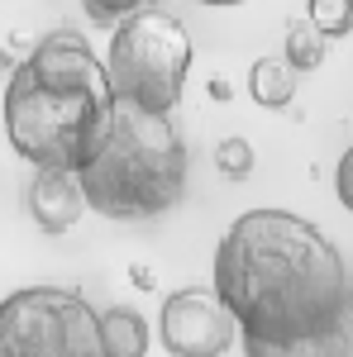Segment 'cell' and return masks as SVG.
Masks as SVG:
<instances>
[{"label":"cell","instance_id":"obj_5","mask_svg":"<svg viewBox=\"0 0 353 357\" xmlns=\"http://www.w3.org/2000/svg\"><path fill=\"white\" fill-rule=\"evenodd\" d=\"M0 357H110L101 310L62 286H24L0 301Z\"/></svg>","mask_w":353,"mask_h":357},{"label":"cell","instance_id":"obj_2","mask_svg":"<svg viewBox=\"0 0 353 357\" xmlns=\"http://www.w3.org/2000/svg\"><path fill=\"white\" fill-rule=\"evenodd\" d=\"M115 91L82 33L53 29L15 67L5 91V138L34 172H77L101 158L115 129Z\"/></svg>","mask_w":353,"mask_h":357},{"label":"cell","instance_id":"obj_7","mask_svg":"<svg viewBox=\"0 0 353 357\" xmlns=\"http://www.w3.org/2000/svg\"><path fill=\"white\" fill-rule=\"evenodd\" d=\"M86 195H82V176L77 172H34L29 181V215L43 234H67L82 220Z\"/></svg>","mask_w":353,"mask_h":357},{"label":"cell","instance_id":"obj_8","mask_svg":"<svg viewBox=\"0 0 353 357\" xmlns=\"http://www.w3.org/2000/svg\"><path fill=\"white\" fill-rule=\"evenodd\" d=\"M248 96H253L263 110L291 105V96H296V72H291V62H287V57H258L253 72H248Z\"/></svg>","mask_w":353,"mask_h":357},{"label":"cell","instance_id":"obj_10","mask_svg":"<svg viewBox=\"0 0 353 357\" xmlns=\"http://www.w3.org/2000/svg\"><path fill=\"white\" fill-rule=\"evenodd\" d=\"M244 343V357H353V324L325 333V338H305V343Z\"/></svg>","mask_w":353,"mask_h":357},{"label":"cell","instance_id":"obj_9","mask_svg":"<svg viewBox=\"0 0 353 357\" xmlns=\"http://www.w3.org/2000/svg\"><path fill=\"white\" fill-rule=\"evenodd\" d=\"M101 338H106V353L110 357H143L148 353V324H143V314L129 310V305H115L101 314Z\"/></svg>","mask_w":353,"mask_h":357},{"label":"cell","instance_id":"obj_11","mask_svg":"<svg viewBox=\"0 0 353 357\" xmlns=\"http://www.w3.org/2000/svg\"><path fill=\"white\" fill-rule=\"evenodd\" d=\"M287 62H291V72H315L320 62H325V38L315 33L310 20H291L287 24Z\"/></svg>","mask_w":353,"mask_h":357},{"label":"cell","instance_id":"obj_1","mask_svg":"<svg viewBox=\"0 0 353 357\" xmlns=\"http://www.w3.org/2000/svg\"><path fill=\"white\" fill-rule=\"evenodd\" d=\"M215 296L248 343H305L353 324L339 248L287 210H248L224 229Z\"/></svg>","mask_w":353,"mask_h":357},{"label":"cell","instance_id":"obj_6","mask_svg":"<svg viewBox=\"0 0 353 357\" xmlns=\"http://www.w3.org/2000/svg\"><path fill=\"white\" fill-rule=\"evenodd\" d=\"M158 333H163V348L172 357H219L229 353L239 329H234V319L219 305L215 291L187 286V291H172L163 301Z\"/></svg>","mask_w":353,"mask_h":357},{"label":"cell","instance_id":"obj_13","mask_svg":"<svg viewBox=\"0 0 353 357\" xmlns=\"http://www.w3.org/2000/svg\"><path fill=\"white\" fill-rule=\"evenodd\" d=\"M215 167L229 176V181H239L253 172V148H248V138H224L215 148Z\"/></svg>","mask_w":353,"mask_h":357},{"label":"cell","instance_id":"obj_12","mask_svg":"<svg viewBox=\"0 0 353 357\" xmlns=\"http://www.w3.org/2000/svg\"><path fill=\"white\" fill-rule=\"evenodd\" d=\"M305 20L315 24L320 38H344L353 29V0H339V5H325V0H310V10H305Z\"/></svg>","mask_w":353,"mask_h":357},{"label":"cell","instance_id":"obj_3","mask_svg":"<svg viewBox=\"0 0 353 357\" xmlns=\"http://www.w3.org/2000/svg\"><path fill=\"white\" fill-rule=\"evenodd\" d=\"M187 191V148L167 114L115 110L101 158L82 172L86 205L106 220H158Z\"/></svg>","mask_w":353,"mask_h":357},{"label":"cell","instance_id":"obj_14","mask_svg":"<svg viewBox=\"0 0 353 357\" xmlns=\"http://www.w3.org/2000/svg\"><path fill=\"white\" fill-rule=\"evenodd\" d=\"M334 191H339V205L353 215V148L339 158V172H334Z\"/></svg>","mask_w":353,"mask_h":357},{"label":"cell","instance_id":"obj_4","mask_svg":"<svg viewBox=\"0 0 353 357\" xmlns=\"http://www.w3.org/2000/svg\"><path fill=\"white\" fill-rule=\"evenodd\" d=\"M191 72V38L177 15L158 5H138L124 24L110 33L106 77L120 105L148 114H167L182 100Z\"/></svg>","mask_w":353,"mask_h":357}]
</instances>
